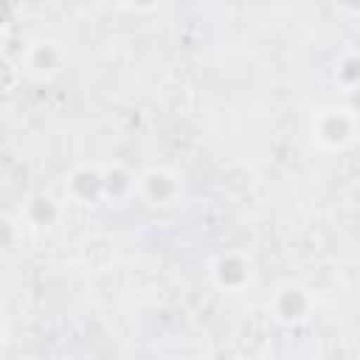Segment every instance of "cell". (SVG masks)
<instances>
[{"instance_id":"cell-5","label":"cell","mask_w":360,"mask_h":360,"mask_svg":"<svg viewBox=\"0 0 360 360\" xmlns=\"http://www.w3.org/2000/svg\"><path fill=\"white\" fill-rule=\"evenodd\" d=\"M3 335H6V321H3V312H0V340H3Z\"/></svg>"},{"instance_id":"cell-1","label":"cell","mask_w":360,"mask_h":360,"mask_svg":"<svg viewBox=\"0 0 360 360\" xmlns=\"http://www.w3.org/2000/svg\"><path fill=\"white\" fill-rule=\"evenodd\" d=\"M273 309H276V318L284 321V323H301L309 318V309H312V298H309V290H304L301 284H284L276 298H273Z\"/></svg>"},{"instance_id":"cell-3","label":"cell","mask_w":360,"mask_h":360,"mask_svg":"<svg viewBox=\"0 0 360 360\" xmlns=\"http://www.w3.org/2000/svg\"><path fill=\"white\" fill-rule=\"evenodd\" d=\"M233 262H236V253H228V256H219L211 267L217 284L225 290H239L250 278V262H245V259H239V264H233Z\"/></svg>"},{"instance_id":"cell-4","label":"cell","mask_w":360,"mask_h":360,"mask_svg":"<svg viewBox=\"0 0 360 360\" xmlns=\"http://www.w3.org/2000/svg\"><path fill=\"white\" fill-rule=\"evenodd\" d=\"M59 62L62 56L53 42H34L25 56V65L37 79H51L53 73H59Z\"/></svg>"},{"instance_id":"cell-2","label":"cell","mask_w":360,"mask_h":360,"mask_svg":"<svg viewBox=\"0 0 360 360\" xmlns=\"http://www.w3.org/2000/svg\"><path fill=\"white\" fill-rule=\"evenodd\" d=\"M177 180L169 174V172H163V169H152V172H146V174H141L138 177V191L146 197V200H152L155 205H166V202H172L174 197L172 194H177Z\"/></svg>"}]
</instances>
